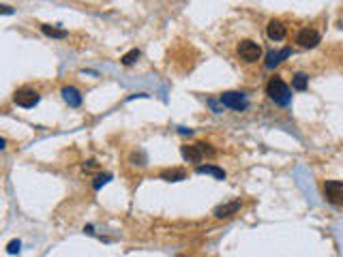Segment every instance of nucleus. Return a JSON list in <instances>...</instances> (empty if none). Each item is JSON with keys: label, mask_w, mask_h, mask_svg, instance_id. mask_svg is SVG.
<instances>
[{"label": "nucleus", "mask_w": 343, "mask_h": 257, "mask_svg": "<svg viewBox=\"0 0 343 257\" xmlns=\"http://www.w3.org/2000/svg\"><path fill=\"white\" fill-rule=\"evenodd\" d=\"M266 94L273 99L277 105H290L292 101V92H290L288 84L281 80V77H270L268 84H266Z\"/></svg>", "instance_id": "nucleus-1"}, {"label": "nucleus", "mask_w": 343, "mask_h": 257, "mask_svg": "<svg viewBox=\"0 0 343 257\" xmlns=\"http://www.w3.org/2000/svg\"><path fill=\"white\" fill-rule=\"evenodd\" d=\"M236 54H238V58H241L243 62H247V64H255V62L262 58V47H260V43L251 41V39H245V41L238 43Z\"/></svg>", "instance_id": "nucleus-2"}, {"label": "nucleus", "mask_w": 343, "mask_h": 257, "mask_svg": "<svg viewBox=\"0 0 343 257\" xmlns=\"http://www.w3.org/2000/svg\"><path fill=\"white\" fill-rule=\"evenodd\" d=\"M180 152H183V157L189 163H199L206 154H212V148L208 144H204V141H197V144H191V146H183Z\"/></svg>", "instance_id": "nucleus-3"}, {"label": "nucleus", "mask_w": 343, "mask_h": 257, "mask_svg": "<svg viewBox=\"0 0 343 257\" xmlns=\"http://www.w3.org/2000/svg\"><path fill=\"white\" fill-rule=\"evenodd\" d=\"M39 99H41V94L37 92L35 88H19L15 94H13V103L15 105H19V107H26V109H30V107H35L37 103H39Z\"/></svg>", "instance_id": "nucleus-4"}, {"label": "nucleus", "mask_w": 343, "mask_h": 257, "mask_svg": "<svg viewBox=\"0 0 343 257\" xmlns=\"http://www.w3.org/2000/svg\"><path fill=\"white\" fill-rule=\"evenodd\" d=\"M324 197L328 204L343 208V182H339V180H328V182H324Z\"/></svg>", "instance_id": "nucleus-5"}, {"label": "nucleus", "mask_w": 343, "mask_h": 257, "mask_svg": "<svg viewBox=\"0 0 343 257\" xmlns=\"http://www.w3.org/2000/svg\"><path fill=\"white\" fill-rule=\"evenodd\" d=\"M322 41V37H320V32L318 30H313V28H302L298 35H296V43L300 45V47H305V49H313V47H318V43Z\"/></svg>", "instance_id": "nucleus-6"}, {"label": "nucleus", "mask_w": 343, "mask_h": 257, "mask_svg": "<svg viewBox=\"0 0 343 257\" xmlns=\"http://www.w3.org/2000/svg\"><path fill=\"white\" fill-rule=\"evenodd\" d=\"M221 103L225 107L236 109V112L247 109V96H245L243 92H236V90H232V92H223L221 94Z\"/></svg>", "instance_id": "nucleus-7"}, {"label": "nucleus", "mask_w": 343, "mask_h": 257, "mask_svg": "<svg viewBox=\"0 0 343 257\" xmlns=\"http://www.w3.org/2000/svg\"><path fill=\"white\" fill-rule=\"evenodd\" d=\"M266 35H268V39H273V41H283L288 35V28L283 26V22H279V19H270L268 26H266Z\"/></svg>", "instance_id": "nucleus-8"}, {"label": "nucleus", "mask_w": 343, "mask_h": 257, "mask_svg": "<svg viewBox=\"0 0 343 257\" xmlns=\"http://www.w3.org/2000/svg\"><path fill=\"white\" fill-rule=\"evenodd\" d=\"M238 210H241V202H238V199H236V202H230V204L217 206L212 214H215L217 218H228V216H232V214H236Z\"/></svg>", "instance_id": "nucleus-9"}, {"label": "nucleus", "mask_w": 343, "mask_h": 257, "mask_svg": "<svg viewBox=\"0 0 343 257\" xmlns=\"http://www.w3.org/2000/svg\"><path fill=\"white\" fill-rule=\"evenodd\" d=\"M62 99L69 103V107H80L82 105V94H80V90L73 88V86L62 88Z\"/></svg>", "instance_id": "nucleus-10"}, {"label": "nucleus", "mask_w": 343, "mask_h": 257, "mask_svg": "<svg viewBox=\"0 0 343 257\" xmlns=\"http://www.w3.org/2000/svg\"><path fill=\"white\" fill-rule=\"evenodd\" d=\"M41 30H43V35H48L51 39H67L69 37V32L64 28H56V26H49V24H43Z\"/></svg>", "instance_id": "nucleus-11"}, {"label": "nucleus", "mask_w": 343, "mask_h": 257, "mask_svg": "<svg viewBox=\"0 0 343 257\" xmlns=\"http://www.w3.org/2000/svg\"><path fill=\"white\" fill-rule=\"evenodd\" d=\"M290 56V49H281V51H270L268 54V60H266V69H273L277 67L283 58H288Z\"/></svg>", "instance_id": "nucleus-12"}, {"label": "nucleus", "mask_w": 343, "mask_h": 257, "mask_svg": "<svg viewBox=\"0 0 343 257\" xmlns=\"http://www.w3.org/2000/svg\"><path fill=\"white\" fill-rule=\"evenodd\" d=\"M197 173H210V176H215L217 180L225 178V171L219 170V167H215V165H197Z\"/></svg>", "instance_id": "nucleus-13"}, {"label": "nucleus", "mask_w": 343, "mask_h": 257, "mask_svg": "<svg viewBox=\"0 0 343 257\" xmlns=\"http://www.w3.org/2000/svg\"><path fill=\"white\" fill-rule=\"evenodd\" d=\"M161 178L167 180V182H178V180H185L187 178V173L183 170H167L161 173Z\"/></svg>", "instance_id": "nucleus-14"}, {"label": "nucleus", "mask_w": 343, "mask_h": 257, "mask_svg": "<svg viewBox=\"0 0 343 257\" xmlns=\"http://www.w3.org/2000/svg\"><path fill=\"white\" fill-rule=\"evenodd\" d=\"M307 84H309V77H307L305 73H296L294 80H292V88H294V90H305Z\"/></svg>", "instance_id": "nucleus-15"}, {"label": "nucleus", "mask_w": 343, "mask_h": 257, "mask_svg": "<svg viewBox=\"0 0 343 257\" xmlns=\"http://www.w3.org/2000/svg\"><path fill=\"white\" fill-rule=\"evenodd\" d=\"M140 56H142V51H140L138 47H135V49H131V51H127V54H125V56H122V58H120V62H122V64H125V67H129V64H133V62H135V60H138V58H140Z\"/></svg>", "instance_id": "nucleus-16"}, {"label": "nucleus", "mask_w": 343, "mask_h": 257, "mask_svg": "<svg viewBox=\"0 0 343 257\" xmlns=\"http://www.w3.org/2000/svg\"><path fill=\"white\" fill-rule=\"evenodd\" d=\"M109 178H112V176H109V173H103V176L97 178V182H95L93 186H95V189H101L103 184H107V182H109Z\"/></svg>", "instance_id": "nucleus-17"}, {"label": "nucleus", "mask_w": 343, "mask_h": 257, "mask_svg": "<svg viewBox=\"0 0 343 257\" xmlns=\"http://www.w3.org/2000/svg\"><path fill=\"white\" fill-rule=\"evenodd\" d=\"M19 247H22V242H19V240H11L9 247H6V251H9L11 255H15V253H19Z\"/></svg>", "instance_id": "nucleus-18"}, {"label": "nucleus", "mask_w": 343, "mask_h": 257, "mask_svg": "<svg viewBox=\"0 0 343 257\" xmlns=\"http://www.w3.org/2000/svg\"><path fill=\"white\" fill-rule=\"evenodd\" d=\"M0 9H2V13H4V15H11V13H13V9H11L9 4H2V6H0Z\"/></svg>", "instance_id": "nucleus-19"}]
</instances>
